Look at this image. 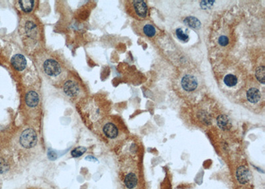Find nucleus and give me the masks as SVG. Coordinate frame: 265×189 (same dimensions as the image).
<instances>
[{
	"mask_svg": "<svg viewBox=\"0 0 265 189\" xmlns=\"http://www.w3.org/2000/svg\"><path fill=\"white\" fill-rule=\"evenodd\" d=\"M42 74L52 83L60 84L67 78V72L62 62L56 57L46 55L38 61Z\"/></svg>",
	"mask_w": 265,
	"mask_h": 189,
	"instance_id": "1",
	"label": "nucleus"
},
{
	"mask_svg": "<svg viewBox=\"0 0 265 189\" xmlns=\"http://www.w3.org/2000/svg\"><path fill=\"white\" fill-rule=\"evenodd\" d=\"M126 10L129 15L140 20L146 18L148 14L147 5L145 2L142 0L126 2Z\"/></svg>",
	"mask_w": 265,
	"mask_h": 189,
	"instance_id": "2",
	"label": "nucleus"
},
{
	"mask_svg": "<svg viewBox=\"0 0 265 189\" xmlns=\"http://www.w3.org/2000/svg\"><path fill=\"white\" fill-rule=\"evenodd\" d=\"M23 35L29 41H37L39 38V31L38 26L33 19L25 17L23 19Z\"/></svg>",
	"mask_w": 265,
	"mask_h": 189,
	"instance_id": "3",
	"label": "nucleus"
},
{
	"mask_svg": "<svg viewBox=\"0 0 265 189\" xmlns=\"http://www.w3.org/2000/svg\"><path fill=\"white\" fill-rule=\"evenodd\" d=\"M200 85V80L196 74L193 72H186L182 76L180 86L182 90L186 92H194Z\"/></svg>",
	"mask_w": 265,
	"mask_h": 189,
	"instance_id": "4",
	"label": "nucleus"
},
{
	"mask_svg": "<svg viewBox=\"0 0 265 189\" xmlns=\"http://www.w3.org/2000/svg\"><path fill=\"white\" fill-rule=\"evenodd\" d=\"M64 94L71 98H76L82 94V86L74 78H66L62 83Z\"/></svg>",
	"mask_w": 265,
	"mask_h": 189,
	"instance_id": "5",
	"label": "nucleus"
},
{
	"mask_svg": "<svg viewBox=\"0 0 265 189\" xmlns=\"http://www.w3.org/2000/svg\"><path fill=\"white\" fill-rule=\"evenodd\" d=\"M19 143L24 148L30 149L35 147L37 143L36 132L31 128H28L23 131L20 137H19Z\"/></svg>",
	"mask_w": 265,
	"mask_h": 189,
	"instance_id": "6",
	"label": "nucleus"
},
{
	"mask_svg": "<svg viewBox=\"0 0 265 189\" xmlns=\"http://www.w3.org/2000/svg\"><path fill=\"white\" fill-rule=\"evenodd\" d=\"M102 132L106 137L113 139L119 136V130L113 122L108 121L102 126Z\"/></svg>",
	"mask_w": 265,
	"mask_h": 189,
	"instance_id": "7",
	"label": "nucleus"
},
{
	"mask_svg": "<svg viewBox=\"0 0 265 189\" xmlns=\"http://www.w3.org/2000/svg\"><path fill=\"white\" fill-rule=\"evenodd\" d=\"M246 98L250 104H257L262 100V93L257 86H250L246 92Z\"/></svg>",
	"mask_w": 265,
	"mask_h": 189,
	"instance_id": "8",
	"label": "nucleus"
},
{
	"mask_svg": "<svg viewBox=\"0 0 265 189\" xmlns=\"http://www.w3.org/2000/svg\"><path fill=\"white\" fill-rule=\"evenodd\" d=\"M39 96L35 90L28 91L25 96V103L29 108H34L39 104Z\"/></svg>",
	"mask_w": 265,
	"mask_h": 189,
	"instance_id": "9",
	"label": "nucleus"
},
{
	"mask_svg": "<svg viewBox=\"0 0 265 189\" xmlns=\"http://www.w3.org/2000/svg\"><path fill=\"white\" fill-rule=\"evenodd\" d=\"M11 62L14 69L18 71L23 70L27 66V60L25 57L21 54L14 55L11 60Z\"/></svg>",
	"mask_w": 265,
	"mask_h": 189,
	"instance_id": "10",
	"label": "nucleus"
},
{
	"mask_svg": "<svg viewBox=\"0 0 265 189\" xmlns=\"http://www.w3.org/2000/svg\"><path fill=\"white\" fill-rule=\"evenodd\" d=\"M236 177H237V181L239 183L244 185L248 182L250 178V173L249 169L244 166L239 167L236 173Z\"/></svg>",
	"mask_w": 265,
	"mask_h": 189,
	"instance_id": "11",
	"label": "nucleus"
},
{
	"mask_svg": "<svg viewBox=\"0 0 265 189\" xmlns=\"http://www.w3.org/2000/svg\"><path fill=\"white\" fill-rule=\"evenodd\" d=\"M223 83L229 88H235L239 83V77L237 75L231 72L226 74L223 79Z\"/></svg>",
	"mask_w": 265,
	"mask_h": 189,
	"instance_id": "12",
	"label": "nucleus"
},
{
	"mask_svg": "<svg viewBox=\"0 0 265 189\" xmlns=\"http://www.w3.org/2000/svg\"><path fill=\"white\" fill-rule=\"evenodd\" d=\"M141 30H139L144 36L148 37H152L156 35L157 30L155 26H153L151 23H141Z\"/></svg>",
	"mask_w": 265,
	"mask_h": 189,
	"instance_id": "13",
	"label": "nucleus"
},
{
	"mask_svg": "<svg viewBox=\"0 0 265 189\" xmlns=\"http://www.w3.org/2000/svg\"><path fill=\"white\" fill-rule=\"evenodd\" d=\"M124 182L127 188L132 189L137 186V177L134 173H130L125 177Z\"/></svg>",
	"mask_w": 265,
	"mask_h": 189,
	"instance_id": "14",
	"label": "nucleus"
},
{
	"mask_svg": "<svg viewBox=\"0 0 265 189\" xmlns=\"http://www.w3.org/2000/svg\"><path fill=\"white\" fill-rule=\"evenodd\" d=\"M35 2L33 0H21L19 2L22 11L25 13H30L35 7Z\"/></svg>",
	"mask_w": 265,
	"mask_h": 189,
	"instance_id": "15",
	"label": "nucleus"
},
{
	"mask_svg": "<svg viewBox=\"0 0 265 189\" xmlns=\"http://www.w3.org/2000/svg\"><path fill=\"white\" fill-rule=\"evenodd\" d=\"M217 123L220 128L222 129H228L231 127V122L227 116L222 115H220L218 117V120H217Z\"/></svg>",
	"mask_w": 265,
	"mask_h": 189,
	"instance_id": "16",
	"label": "nucleus"
},
{
	"mask_svg": "<svg viewBox=\"0 0 265 189\" xmlns=\"http://www.w3.org/2000/svg\"><path fill=\"white\" fill-rule=\"evenodd\" d=\"M184 23L186 24L187 25H188L190 27L192 28H199L201 25V23L198 20V19L194 17H186L184 19Z\"/></svg>",
	"mask_w": 265,
	"mask_h": 189,
	"instance_id": "17",
	"label": "nucleus"
},
{
	"mask_svg": "<svg viewBox=\"0 0 265 189\" xmlns=\"http://www.w3.org/2000/svg\"><path fill=\"white\" fill-rule=\"evenodd\" d=\"M264 66H261L258 67L256 72H255V75H256V78L258 80V82H261V84H264Z\"/></svg>",
	"mask_w": 265,
	"mask_h": 189,
	"instance_id": "18",
	"label": "nucleus"
},
{
	"mask_svg": "<svg viewBox=\"0 0 265 189\" xmlns=\"http://www.w3.org/2000/svg\"><path fill=\"white\" fill-rule=\"evenodd\" d=\"M86 150H87V149L84 147H76L75 149H74L71 151V155L74 158L80 157L83 154L85 153V152L86 151Z\"/></svg>",
	"mask_w": 265,
	"mask_h": 189,
	"instance_id": "19",
	"label": "nucleus"
},
{
	"mask_svg": "<svg viewBox=\"0 0 265 189\" xmlns=\"http://www.w3.org/2000/svg\"><path fill=\"white\" fill-rule=\"evenodd\" d=\"M176 35L178 39L182 41L186 42L189 40V36L183 32L182 29L180 28H178L176 30Z\"/></svg>",
	"mask_w": 265,
	"mask_h": 189,
	"instance_id": "20",
	"label": "nucleus"
},
{
	"mask_svg": "<svg viewBox=\"0 0 265 189\" xmlns=\"http://www.w3.org/2000/svg\"><path fill=\"white\" fill-rule=\"evenodd\" d=\"M229 38L226 35H221L218 38V43L222 47H225L229 44Z\"/></svg>",
	"mask_w": 265,
	"mask_h": 189,
	"instance_id": "21",
	"label": "nucleus"
},
{
	"mask_svg": "<svg viewBox=\"0 0 265 189\" xmlns=\"http://www.w3.org/2000/svg\"><path fill=\"white\" fill-rule=\"evenodd\" d=\"M205 3H201V7H203L204 9H207V8H210L211 7V6L213 5V3H214V2H211V1H208V2H205Z\"/></svg>",
	"mask_w": 265,
	"mask_h": 189,
	"instance_id": "22",
	"label": "nucleus"
},
{
	"mask_svg": "<svg viewBox=\"0 0 265 189\" xmlns=\"http://www.w3.org/2000/svg\"><path fill=\"white\" fill-rule=\"evenodd\" d=\"M86 160H88V161H97V159H96L95 157H91V156L86 157Z\"/></svg>",
	"mask_w": 265,
	"mask_h": 189,
	"instance_id": "23",
	"label": "nucleus"
}]
</instances>
